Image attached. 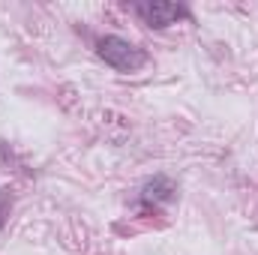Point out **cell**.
I'll list each match as a JSON object with an SVG mask.
<instances>
[{
  "instance_id": "obj_1",
  "label": "cell",
  "mask_w": 258,
  "mask_h": 255,
  "mask_svg": "<svg viewBox=\"0 0 258 255\" xmlns=\"http://www.w3.org/2000/svg\"><path fill=\"white\" fill-rule=\"evenodd\" d=\"M96 54L117 72H135V69H141L147 63V54L123 36H102L96 42Z\"/></svg>"
},
{
  "instance_id": "obj_2",
  "label": "cell",
  "mask_w": 258,
  "mask_h": 255,
  "mask_svg": "<svg viewBox=\"0 0 258 255\" xmlns=\"http://www.w3.org/2000/svg\"><path fill=\"white\" fill-rule=\"evenodd\" d=\"M135 12L144 18V24L150 27H168L180 18H189L186 6L171 3V0H147V3H135Z\"/></svg>"
},
{
  "instance_id": "obj_3",
  "label": "cell",
  "mask_w": 258,
  "mask_h": 255,
  "mask_svg": "<svg viewBox=\"0 0 258 255\" xmlns=\"http://www.w3.org/2000/svg\"><path fill=\"white\" fill-rule=\"evenodd\" d=\"M174 195H177L174 180L165 177V174H159V177H153V180L144 183L141 201H144V204H168V201H174Z\"/></svg>"
},
{
  "instance_id": "obj_4",
  "label": "cell",
  "mask_w": 258,
  "mask_h": 255,
  "mask_svg": "<svg viewBox=\"0 0 258 255\" xmlns=\"http://www.w3.org/2000/svg\"><path fill=\"white\" fill-rule=\"evenodd\" d=\"M9 210H12V195L6 189H0V228H3L6 219H9Z\"/></svg>"
}]
</instances>
